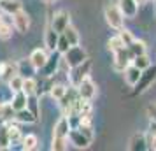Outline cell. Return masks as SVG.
Here are the masks:
<instances>
[{"mask_svg":"<svg viewBox=\"0 0 156 151\" xmlns=\"http://www.w3.org/2000/svg\"><path fill=\"white\" fill-rule=\"evenodd\" d=\"M11 146V139H9V132H7V123L0 125V149H7Z\"/></svg>","mask_w":156,"mask_h":151,"instance_id":"cell-30","label":"cell"},{"mask_svg":"<svg viewBox=\"0 0 156 151\" xmlns=\"http://www.w3.org/2000/svg\"><path fill=\"white\" fill-rule=\"evenodd\" d=\"M11 106H12V109H14V111L27 109V107H28V95L25 93L23 90L14 92V93H12V99H11Z\"/></svg>","mask_w":156,"mask_h":151,"instance_id":"cell-19","label":"cell"},{"mask_svg":"<svg viewBox=\"0 0 156 151\" xmlns=\"http://www.w3.org/2000/svg\"><path fill=\"white\" fill-rule=\"evenodd\" d=\"M149 149H154L156 151V132L151 135V139H149Z\"/></svg>","mask_w":156,"mask_h":151,"instance_id":"cell-38","label":"cell"},{"mask_svg":"<svg viewBox=\"0 0 156 151\" xmlns=\"http://www.w3.org/2000/svg\"><path fill=\"white\" fill-rule=\"evenodd\" d=\"M53 28L56 30L58 34H62L69 25H70V14L67 11H58L56 14L51 18V23H49Z\"/></svg>","mask_w":156,"mask_h":151,"instance_id":"cell-11","label":"cell"},{"mask_svg":"<svg viewBox=\"0 0 156 151\" xmlns=\"http://www.w3.org/2000/svg\"><path fill=\"white\" fill-rule=\"evenodd\" d=\"M12 28H14L12 16L0 11V41H9L12 37Z\"/></svg>","mask_w":156,"mask_h":151,"instance_id":"cell-9","label":"cell"},{"mask_svg":"<svg viewBox=\"0 0 156 151\" xmlns=\"http://www.w3.org/2000/svg\"><path fill=\"white\" fill-rule=\"evenodd\" d=\"M37 144H39V139H37L35 134H27V135H23L21 148H23L25 151H32V149H35Z\"/></svg>","mask_w":156,"mask_h":151,"instance_id":"cell-27","label":"cell"},{"mask_svg":"<svg viewBox=\"0 0 156 151\" xmlns=\"http://www.w3.org/2000/svg\"><path fill=\"white\" fill-rule=\"evenodd\" d=\"M28 109L39 118V95H28Z\"/></svg>","mask_w":156,"mask_h":151,"instance_id":"cell-35","label":"cell"},{"mask_svg":"<svg viewBox=\"0 0 156 151\" xmlns=\"http://www.w3.org/2000/svg\"><path fill=\"white\" fill-rule=\"evenodd\" d=\"M23 92L27 95H37V92H39V83H37L35 77H25Z\"/></svg>","mask_w":156,"mask_h":151,"instance_id":"cell-28","label":"cell"},{"mask_svg":"<svg viewBox=\"0 0 156 151\" xmlns=\"http://www.w3.org/2000/svg\"><path fill=\"white\" fill-rule=\"evenodd\" d=\"M154 81H156V65H151V67H147V69L142 70L140 77L137 81V84H135L133 90H132V95L137 97V95H142L144 92H147Z\"/></svg>","mask_w":156,"mask_h":151,"instance_id":"cell-2","label":"cell"},{"mask_svg":"<svg viewBox=\"0 0 156 151\" xmlns=\"http://www.w3.org/2000/svg\"><path fill=\"white\" fill-rule=\"evenodd\" d=\"M90 70H91V62L90 58L83 62V63L76 65V67H70V74H69V81H70L72 86H79L84 77L90 76Z\"/></svg>","mask_w":156,"mask_h":151,"instance_id":"cell-5","label":"cell"},{"mask_svg":"<svg viewBox=\"0 0 156 151\" xmlns=\"http://www.w3.org/2000/svg\"><path fill=\"white\" fill-rule=\"evenodd\" d=\"M7 123V132H9V139H11V144H18L23 141V135H21V130L18 125H14L12 121H5Z\"/></svg>","mask_w":156,"mask_h":151,"instance_id":"cell-24","label":"cell"},{"mask_svg":"<svg viewBox=\"0 0 156 151\" xmlns=\"http://www.w3.org/2000/svg\"><path fill=\"white\" fill-rule=\"evenodd\" d=\"M2 109H4V102H0V114H2Z\"/></svg>","mask_w":156,"mask_h":151,"instance_id":"cell-40","label":"cell"},{"mask_svg":"<svg viewBox=\"0 0 156 151\" xmlns=\"http://www.w3.org/2000/svg\"><path fill=\"white\" fill-rule=\"evenodd\" d=\"M132 63L135 65V67H139L140 70H144V69H147V67H151V60H149V56L144 53V55H139V56H135L133 60H132Z\"/></svg>","mask_w":156,"mask_h":151,"instance_id":"cell-33","label":"cell"},{"mask_svg":"<svg viewBox=\"0 0 156 151\" xmlns=\"http://www.w3.org/2000/svg\"><path fill=\"white\" fill-rule=\"evenodd\" d=\"M69 141H70V144H74L76 148H88V146L91 144V139H88L77 127H76V128H70Z\"/></svg>","mask_w":156,"mask_h":151,"instance_id":"cell-13","label":"cell"},{"mask_svg":"<svg viewBox=\"0 0 156 151\" xmlns=\"http://www.w3.org/2000/svg\"><path fill=\"white\" fill-rule=\"evenodd\" d=\"M128 149H132V151H146V149H149V141L146 139L144 134H135V135L130 139V142H128Z\"/></svg>","mask_w":156,"mask_h":151,"instance_id":"cell-16","label":"cell"},{"mask_svg":"<svg viewBox=\"0 0 156 151\" xmlns=\"http://www.w3.org/2000/svg\"><path fill=\"white\" fill-rule=\"evenodd\" d=\"M16 74H18V63H14V62H2L0 63V79L4 83H9Z\"/></svg>","mask_w":156,"mask_h":151,"instance_id":"cell-14","label":"cell"},{"mask_svg":"<svg viewBox=\"0 0 156 151\" xmlns=\"http://www.w3.org/2000/svg\"><path fill=\"white\" fill-rule=\"evenodd\" d=\"M21 7V2L20 0H0V11L2 13H7V14H14V13H18Z\"/></svg>","mask_w":156,"mask_h":151,"instance_id":"cell-23","label":"cell"},{"mask_svg":"<svg viewBox=\"0 0 156 151\" xmlns=\"http://www.w3.org/2000/svg\"><path fill=\"white\" fill-rule=\"evenodd\" d=\"M146 111H147L149 120L153 123H156V104H149L147 107H146Z\"/></svg>","mask_w":156,"mask_h":151,"instance_id":"cell-37","label":"cell"},{"mask_svg":"<svg viewBox=\"0 0 156 151\" xmlns=\"http://www.w3.org/2000/svg\"><path fill=\"white\" fill-rule=\"evenodd\" d=\"M9 88H11V92L14 93V92H20V90H23V84H25V77H23L21 74H16L12 79L7 83Z\"/></svg>","mask_w":156,"mask_h":151,"instance_id":"cell-32","label":"cell"},{"mask_svg":"<svg viewBox=\"0 0 156 151\" xmlns=\"http://www.w3.org/2000/svg\"><path fill=\"white\" fill-rule=\"evenodd\" d=\"M62 58H63V55H62L60 51H53V55H49L46 65L41 69L44 77H53L55 74H58V65H60V60H62Z\"/></svg>","mask_w":156,"mask_h":151,"instance_id":"cell-7","label":"cell"},{"mask_svg":"<svg viewBox=\"0 0 156 151\" xmlns=\"http://www.w3.org/2000/svg\"><path fill=\"white\" fill-rule=\"evenodd\" d=\"M58 39H60V34H58L56 30L49 25V27L46 28V34H44V44H46V48H48L51 53H53V51H56Z\"/></svg>","mask_w":156,"mask_h":151,"instance_id":"cell-17","label":"cell"},{"mask_svg":"<svg viewBox=\"0 0 156 151\" xmlns=\"http://www.w3.org/2000/svg\"><path fill=\"white\" fill-rule=\"evenodd\" d=\"M123 48H126V44L123 42V39H121L119 35H114L111 37L109 41H107V49L111 51V53H118V51H121Z\"/></svg>","mask_w":156,"mask_h":151,"instance_id":"cell-26","label":"cell"},{"mask_svg":"<svg viewBox=\"0 0 156 151\" xmlns=\"http://www.w3.org/2000/svg\"><path fill=\"white\" fill-rule=\"evenodd\" d=\"M48 58H49V55L46 53V49H41V48L34 49V51H32V55H30V60H32V63L35 65L37 70H41L44 65H46Z\"/></svg>","mask_w":156,"mask_h":151,"instance_id":"cell-21","label":"cell"},{"mask_svg":"<svg viewBox=\"0 0 156 151\" xmlns=\"http://www.w3.org/2000/svg\"><path fill=\"white\" fill-rule=\"evenodd\" d=\"M14 120L18 123H27V125H30V123H35L39 118H37V116L34 114L28 107H27V109H21V111H16Z\"/></svg>","mask_w":156,"mask_h":151,"instance_id":"cell-22","label":"cell"},{"mask_svg":"<svg viewBox=\"0 0 156 151\" xmlns=\"http://www.w3.org/2000/svg\"><path fill=\"white\" fill-rule=\"evenodd\" d=\"M63 60H65V63L69 65V69H70V67H76V65L86 62V60H88V53H86V49L81 48L79 44L77 46H70L69 51L63 55Z\"/></svg>","mask_w":156,"mask_h":151,"instance_id":"cell-6","label":"cell"},{"mask_svg":"<svg viewBox=\"0 0 156 151\" xmlns=\"http://www.w3.org/2000/svg\"><path fill=\"white\" fill-rule=\"evenodd\" d=\"M35 72H37V69H35V65L32 63L30 56L21 60V62H18V74H21L23 77H34Z\"/></svg>","mask_w":156,"mask_h":151,"instance_id":"cell-20","label":"cell"},{"mask_svg":"<svg viewBox=\"0 0 156 151\" xmlns=\"http://www.w3.org/2000/svg\"><path fill=\"white\" fill-rule=\"evenodd\" d=\"M79 99H81V95H79L77 86H72L70 84V88H67V93L58 100V104H60V107H62V111H63L65 116L72 114V109H74V106L77 104Z\"/></svg>","mask_w":156,"mask_h":151,"instance_id":"cell-4","label":"cell"},{"mask_svg":"<svg viewBox=\"0 0 156 151\" xmlns=\"http://www.w3.org/2000/svg\"><path fill=\"white\" fill-rule=\"evenodd\" d=\"M77 90H79V95L83 99H86V100H93L95 95H97V84L90 79V76L83 79V83L77 86Z\"/></svg>","mask_w":156,"mask_h":151,"instance_id":"cell-12","label":"cell"},{"mask_svg":"<svg viewBox=\"0 0 156 151\" xmlns=\"http://www.w3.org/2000/svg\"><path fill=\"white\" fill-rule=\"evenodd\" d=\"M105 21L114 30H121L125 27V14L118 4H109L105 7Z\"/></svg>","mask_w":156,"mask_h":151,"instance_id":"cell-3","label":"cell"},{"mask_svg":"<svg viewBox=\"0 0 156 151\" xmlns=\"http://www.w3.org/2000/svg\"><path fill=\"white\" fill-rule=\"evenodd\" d=\"M62 34H63L67 39H69L70 46H77V44H79V34H77V30L74 28L72 25H69V27H67L63 32H62Z\"/></svg>","mask_w":156,"mask_h":151,"instance_id":"cell-31","label":"cell"},{"mask_svg":"<svg viewBox=\"0 0 156 151\" xmlns=\"http://www.w3.org/2000/svg\"><path fill=\"white\" fill-rule=\"evenodd\" d=\"M12 23H14V30L20 32V34H27L30 28V16L27 11L20 9L18 13L12 14Z\"/></svg>","mask_w":156,"mask_h":151,"instance_id":"cell-10","label":"cell"},{"mask_svg":"<svg viewBox=\"0 0 156 151\" xmlns=\"http://www.w3.org/2000/svg\"><path fill=\"white\" fill-rule=\"evenodd\" d=\"M44 4H53V2H55V0H42Z\"/></svg>","mask_w":156,"mask_h":151,"instance_id":"cell-39","label":"cell"},{"mask_svg":"<svg viewBox=\"0 0 156 151\" xmlns=\"http://www.w3.org/2000/svg\"><path fill=\"white\" fill-rule=\"evenodd\" d=\"M154 16H156V0H154Z\"/></svg>","mask_w":156,"mask_h":151,"instance_id":"cell-41","label":"cell"},{"mask_svg":"<svg viewBox=\"0 0 156 151\" xmlns=\"http://www.w3.org/2000/svg\"><path fill=\"white\" fill-rule=\"evenodd\" d=\"M140 74H142V70L139 69V67H135L133 63H130L126 69L123 70V77H125V83H126L128 86L133 88L135 84H137L139 77H140Z\"/></svg>","mask_w":156,"mask_h":151,"instance_id":"cell-15","label":"cell"},{"mask_svg":"<svg viewBox=\"0 0 156 151\" xmlns=\"http://www.w3.org/2000/svg\"><path fill=\"white\" fill-rule=\"evenodd\" d=\"M67 88L69 86H65V84H62V83H55V84H51V88H49V95L58 102L65 93H67Z\"/></svg>","mask_w":156,"mask_h":151,"instance_id":"cell-29","label":"cell"},{"mask_svg":"<svg viewBox=\"0 0 156 151\" xmlns=\"http://www.w3.org/2000/svg\"><path fill=\"white\" fill-rule=\"evenodd\" d=\"M70 120L69 116H60L56 121L55 128H53V142H51V149L53 151H65L69 146V134H70Z\"/></svg>","mask_w":156,"mask_h":151,"instance_id":"cell-1","label":"cell"},{"mask_svg":"<svg viewBox=\"0 0 156 151\" xmlns=\"http://www.w3.org/2000/svg\"><path fill=\"white\" fill-rule=\"evenodd\" d=\"M70 48V42H69V39L63 35V34H60V39H58V46H56V51H60L62 55H65L67 51Z\"/></svg>","mask_w":156,"mask_h":151,"instance_id":"cell-34","label":"cell"},{"mask_svg":"<svg viewBox=\"0 0 156 151\" xmlns=\"http://www.w3.org/2000/svg\"><path fill=\"white\" fill-rule=\"evenodd\" d=\"M118 32H119L118 35H119L121 39H123V42L126 44V46H128V44H130V42H132V41H133V39H135V37L132 35V32H130V30H126V28H125V27H123V28H121V30H118Z\"/></svg>","mask_w":156,"mask_h":151,"instance_id":"cell-36","label":"cell"},{"mask_svg":"<svg viewBox=\"0 0 156 151\" xmlns=\"http://www.w3.org/2000/svg\"><path fill=\"white\" fill-rule=\"evenodd\" d=\"M128 48V51H130V55L132 56H139V55H144L146 53V42L144 41H139V39H133L132 42L126 46Z\"/></svg>","mask_w":156,"mask_h":151,"instance_id":"cell-25","label":"cell"},{"mask_svg":"<svg viewBox=\"0 0 156 151\" xmlns=\"http://www.w3.org/2000/svg\"><path fill=\"white\" fill-rule=\"evenodd\" d=\"M132 60H133V56L130 55V51H128V48H123L121 51H118V53H114V62H112V69L118 72H123L125 69H126L128 65L132 63Z\"/></svg>","mask_w":156,"mask_h":151,"instance_id":"cell-8","label":"cell"},{"mask_svg":"<svg viewBox=\"0 0 156 151\" xmlns=\"http://www.w3.org/2000/svg\"><path fill=\"white\" fill-rule=\"evenodd\" d=\"M118 5L123 11L125 18H135L137 16V11H139L137 0H118Z\"/></svg>","mask_w":156,"mask_h":151,"instance_id":"cell-18","label":"cell"}]
</instances>
